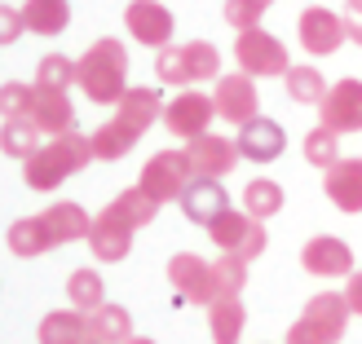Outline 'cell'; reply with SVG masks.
<instances>
[{
	"label": "cell",
	"mask_w": 362,
	"mask_h": 344,
	"mask_svg": "<svg viewBox=\"0 0 362 344\" xmlns=\"http://www.w3.org/2000/svg\"><path fill=\"white\" fill-rule=\"evenodd\" d=\"M212 119H216V102H212V93H204V88H181V93L164 106V129L173 137H186V141L204 137Z\"/></svg>",
	"instance_id": "obj_12"
},
{
	"label": "cell",
	"mask_w": 362,
	"mask_h": 344,
	"mask_svg": "<svg viewBox=\"0 0 362 344\" xmlns=\"http://www.w3.org/2000/svg\"><path fill=\"white\" fill-rule=\"evenodd\" d=\"M35 88H53V93H71V84H80V66L66 53H45L35 62Z\"/></svg>",
	"instance_id": "obj_31"
},
{
	"label": "cell",
	"mask_w": 362,
	"mask_h": 344,
	"mask_svg": "<svg viewBox=\"0 0 362 344\" xmlns=\"http://www.w3.org/2000/svg\"><path fill=\"white\" fill-rule=\"evenodd\" d=\"M318 124L332 133H362V80H336L318 106Z\"/></svg>",
	"instance_id": "obj_14"
},
{
	"label": "cell",
	"mask_w": 362,
	"mask_h": 344,
	"mask_svg": "<svg viewBox=\"0 0 362 344\" xmlns=\"http://www.w3.org/2000/svg\"><path fill=\"white\" fill-rule=\"evenodd\" d=\"M234 146H239V155L247 159V164H274V159L287 150V133H283L279 119L257 115L252 124H243V129H239Z\"/></svg>",
	"instance_id": "obj_18"
},
{
	"label": "cell",
	"mask_w": 362,
	"mask_h": 344,
	"mask_svg": "<svg viewBox=\"0 0 362 344\" xmlns=\"http://www.w3.org/2000/svg\"><path fill=\"white\" fill-rule=\"evenodd\" d=\"M88 336L102 340V344H124V340H133V314L124 309V304L106 300V304H98V309L88 314Z\"/></svg>",
	"instance_id": "obj_26"
},
{
	"label": "cell",
	"mask_w": 362,
	"mask_h": 344,
	"mask_svg": "<svg viewBox=\"0 0 362 344\" xmlns=\"http://www.w3.org/2000/svg\"><path fill=\"white\" fill-rule=\"evenodd\" d=\"M80 93L93 106H119L129 93V49H124L115 35H102L93 40L80 58Z\"/></svg>",
	"instance_id": "obj_2"
},
{
	"label": "cell",
	"mask_w": 362,
	"mask_h": 344,
	"mask_svg": "<svg viewBox=\"0 0 362 344\" xmlns=\"http://www.w3.org/2000/svg\"><path fill=\"white\" fill-rule=\"evenodd\" d=\"M274 5V0H226V23L234 31H247V27H261L265 9Z\"/></svg>",
	"instance_id": "obj_36"
},
{
	"label": "cell",
	"mask_w": 362,
	"mask_h": 344,
	"mask_svg": "<svg viewBox=\"0 0 362 344\" xmlns=\"http://www.w3.org/2000/svg\"><path fill=\"white\" fill-rule=\"evenodd\" d=\"M226 208H230V194H226L221 181H204V177H194V181H190V190L181 194V212H186V221L204 225V230H208Z\"/></svg>",
	"instance_id": "obj_22"
},
{
	"label": "cell",
	"mask_w": 362,
	"mask_h": 344,
	"mask_svg": "<svg viewBox=\"0 0 362 344\" xmlns=\"http://www.w3.org/2000/svg\"><path fill=\"white\" fill-rule=\"evenodd\" d=\"M305 159H310L314 168H322V172L336 168L340 164V133L322 129V124H318V129H310V133H305Z\"/></svg>",
	"instance_id": "obj_34"
},
{
	"label": "cell",
	"mask_w": 362,
	"mask_h": 344,
	"mask_svg": "<svg viewBox=\"0 0 362 344\" xmlns=\"http://www.w3.org/2000/svg\"><path fill=\"white\" fill-rule=\"evenodd\" d=\"M40 137H45V133L35 129V119H31V115H5V129H0V146H5L9 159L27 164V159L45 146Z\"/></svg>",
	"instance_id": "obj_25"
},
{
	"label": "cell",
	"mask_w": 362,
	"mask_h": 344,
	"mask_svg": "<svg viewBox=\"0 0 362 344\" xmlns=\"http://www.w3.org/2000/svg\"><path fill=\"white\" fill-rule=\"evenodd\" d=\"M40 344H84L88 336V314L84 309H53L40 318Z\"/></svg>",
	"instance_id": "obj_24"
},
{
	"label": "cell",
	"mask_w": 362,
	"mask_h": 344,
	"mask_svg": "<svg viewBox=\"0 0 362 344\" xmlns=\"http://www.w3.org/2000/svg\"><path fill=\"white\" fill-rule=\"evenodd\" d=\"M300 269L314 278H349L354 274V247L336 234H314L300 247Z\"/></svg>",
	"instance_id": "obj_15"
},
{
	"label": "cell",
	"mask_w": 362,
	"mask_h": 344,
	"mask_svg": "<svg viewBox=\"0 0 362 344\" xmlns=\"http://www.w3.org/2000/svg\"><path fill=\"white\" fill-rule=\"evenodd\" d=\"M133 234H137V230L124 221L115 208H102V212L93 216V230H88L84 243H88V251H93L102 265H119V261L133 251Z\"/></svg>",
	"instance_id": "obj_16"
},
{
	"label": "cell",
	"mask_w": 362,
	"mask_h": 344,
	"mask_svg": "<svg viewBox=\"0 0 362 344\" xmlns=\"http://www.w3.org/2000/svg\"><path fill=\"white\" fill-rule=\"evenodd\" d=\"M23 23L31 35H62L71 27V0H27Z\"/></svg>",
	"instance_id": "obj_27"
},
{
	"label": "cell",
	"mask_w": 362,
	"mask_h": 344,
	"mask_svg": "<svg viewBox=\"0 0 362 344\" xmlns=\"http://www.w3.org/2000/svg\"><path fill=\"white\" fill-rule=\"evenodd\" d=\"M45 216H49V225H53V234H58V243H62V247L88 239V230H93V216H88V212L76 203V198H62V203L45 208Z\"/></svg>",
	"instance_id": "obj_28"
},
{
	"label": "cell",
	"mask_w": 362,
	"mask_h": 344,
	"mask_svg": "<svg viewBox=\"0 0 362 344\" xmlns=\"http://www.w3.org/2000/svg\"><path fill=\"white\" fill-rule=\"evenodd\" d=\"M283 203H287V194H283L279 181H269V177H257V181H247V186H243V212L257 216V221L279 216Z\"/></svg>",
	"instance_id": "obj_29"
},
{
	"label": "cell",
	"mask_w": 362,
	"mask_h": 344,
	"mask_svg": "<svg viewBox=\"0 0 362 344\" xmlns=\"http://www.w3.org/2000/svg\"><path fill=\"white\" fill-rule=\"evenodd\" d=\"M234 62L252 80H261V76H287L292 71V53H287V45L274 31L247 27V31H234Z\"/></svg>",
	"instance_id": "obj_6"
},
{
	"label": "cell",
	"mask_w": 362,
	"mask_h": 344,
	"mask_svg": "<svg viewBox=\"0 0 362 344\" xmlns=\"http://www.w3.org/2000/svg\"><path fill=\"white\" fill-rule=\"evenodd\" d=\"M31 119L45 137H62V133H76V102L71 93H53V88H35V102H31Z\"/></svg>",
	"instance_id": "obj_19"
},
{
	"label": "cell",
	"mask_w": 362,
	"mask_h": 344,
	"mask_svg": "<svg viewBox=\"0 0 362 344\" xmlns=\"http://www.w3.org/2000/svg\"><path fill=\"white\" fill-rule=\"evenodd\" d=\"M155 76L173 88H194L204 80H221V49L212 40L168 45V49L155 53Z\"/></svg>",
	"instance_id": "obj_4"
},
{
	"label": "cell",
	"mask_w": 362,
	"mask_h": 344,
	"mask_svg": "<svg viewBox=\"0 0 362 344\" xmlns=\"http://www.w3.org/2000/svg\"><path fill=\"white\" fill-rule=\"evenodd\" d=\"M287 97H292V102H300V106H322V97H327V80H322V71L318 66H310V62H305V66H292V71H287Z\"/></svg>",
	"instance_id": "obj_32"
},
{
	"label": "cell",
	"mask_w": 362,
	"mask_h": 344,
	"mask_svg": "<svg viewBox=\"0 0 362 344\" xmlns=\"http://www.w3.org/2000/svg\"><path fill=\"white\" fill-rule=\"evenodd\" d=\"M84 344H102V340H84Z\"/></svg>",
	"instance_id": "obj_43"
},
{
	"label": "cell",
	"mask_w": 362,
	"mask_h": 344,
	"mask_svg": "<svg viewBox=\"0 0 362 344\" xmlns=\"http://www.w3.org/2000/svg\"><path fill=\"white\" fill-rule=\"evenodd\" d=\"M296 35H300V49L310 58H332V53L349 40V18H340L322 5H310L296 18Z\"/></svg>",
	"instance_id": "obj_10"
},
{
	"label": "cell",
	"mask_w": 362,
	"mask_h": 344,
	"mask_svg": "<svg viewBox=\"0 0 362 344\" xmlns=\"http://www.w3.org/2000/svg\"><path fill=\"white\" fill-rule=\"evenodd\" d=\"M208 239L221 247V251H234L243 261H257L261 251L269 247V234H265V221L247 216L243 208H226L216 221L208 225Z\"/></svg>",
	"instance_id": "obj_8"
},
{
	"label": "cell",
	"mask_w": 362,
	"mask_h": 344,
	"mask_svg": "<svg viewBox=\"0 0 362 344\" xmlns=\"http://www.w3.org/2000/svg\"><path fill=\"white\" fill-rule=\"evenodd\" d=\"M5 243H9V251H13V256H23V261H31V256H45V251L62 247L45 212H40V216H23V221H13V225H9V234H5Z\"/></svg>",
	"instance_id": "obj_21"
},
{
	"label": "cell",
	"mask_w": 362,
	"mask_h": 344,
	"mask_svg": "<svg viewBox=\"0 0 362 344\" xmlns=\"http://www.w3.org/2000/svg\"><path fill=\"white\" fill-rule=\"evenodd\" d=\"M124 27H129V35L137 45L159 53V49L173 45L177 18H173L168 5H159V0H129V5H124Z\"/></svg>",
	"instance_id": "obj_13"
},
{
	"label": "cell",
	"mask_w": 362,
	"mask_h": 344,
	"mask_svg": "<svg viewBox=\"0 0 362 344\" xmlns=\"http://www.w3.org/2000/svg\"><path fill=\"white\" fill-rule=\"evenodd\" d=\"M190 181H194V168H190L186 150H159V155L146 159L137 186L146 190L159 208H168V203H181V194L190 190Z\"/></svg>",
	"instance_id": "obj_7"
},
{
	"label": "cell",
	"mask_w": 362,
	"mask_h": 344,
	"mask_svg": "<svg viewBox=\"0 0 362 344\" xmlns=\"http://www.w3.org/2000/svg\"><path fill=\"white\" fill-rule=\"evenodd\" d=\"M212 102H216V119L234 124V129H243L261 115V97H257V80L247 76V71H230V76L216 80L212 88Z\"/></svg>",
	"instance_id": "obj_11"
},
{
	"label": "cell",
	"mask_w": 362,
	"mask_h": 344,
	"mask_svg": "<svg viewBox=\"0 0 362 344\" xmlns=\"http://www.w3.org/2000/svg\"><path fill=\"white\" fill-rule=\"evenodd\" d=\"M349 318H354V309H349L345 292H318L300 309V318L287 327L283 344H340V340H345Z\"/></svg>",
	"instance_id": "obj_5"
},
{
	"label": "cell",
	"mask_w": 362,
	"mask_h": 344,
	"mask_svg": "<svg viewBox=\"0 0 362 344\" xmlns=\"http://www.w3.org/2000/svg\"><path fill=\"white\" fill-rule=\"evenodd\" d=\"M124 344H155L151 336H133V340H124Z\"/></svg>",
	"instance_id": "obj_42"
},
{
	"label": "cell",
	"mask_w": 362,
	"mask_h": 344,
	"mask_svg": "<svg viewBox=\"0 0 362 344\" xmlns=\"http://www.w3.org/2000/svg\"><path fill=\"white\" fill-rule=\"evenodd\" d=\"M66 300H71V309H84V314H93L98 304H106V283L98 269H71V278H66Z\"/></svg>",
	"instance_id": "obj_30"
},
{
	"label": "cell",
	"mask_w": 362,
	"mask_h": 344,
	"mask_svg": "<svg viewBox=\"0 0 362 344\" xmlns=\"http://www.w3.org/2000/svg\"><path fill=\"white\" fill-rule=\"evenodd\" d=\"M216 265V287H221V296H243V287H247V265L243 256H234V251H221V261H212Z\"/></svg>",
	"instance_id": "obj_35"
},
{
	"label": "cell",
	"mask_w": 362,
	"mask_h": 344,
	"mask_svg": "<svg viewBox=\"0 0 362 344\" xmlns=\"http://www.w3.org/2000/svg\"><path fill=\"white\" fill-rule=\"evenodd\" d=\"M247 327V309H243V296H216L208 304V331L212 344H239Z\"/></svg>",
	"instance_id": "obj_23"
},
{
	"label": "cell",
	"mask_w": 362,
	"mask_h": 344,
	"mask_svg": "<svg viewBox=\"0 0 362 344\" xmlns=\"http://www.w3.org/2000/svg\"><path fill=\"white\" fill-rule=\"evenodd\" d=\"M349 40L362 49V18H349Z\"/></svg>",
	"instance_id": "obj_40"
},
{
	"label": "cell",
	"mask_w": 362,
	"mask_h": 344,
	"mask_svg": "<svg viewBox=\"0 0 362 344\" xmlns=\"http://www.w3.org/2000/svg\"><path fill=\"white\" fill-rule=\"evenodd\" d=\"M0 27H5V31H0V40H5V45H13L18 35L27 31V23H23V9H13V5H5V9H0Z\"/></svg>",
	"instance_id": "obj_38"
},
{
	"label": "cell",
	"mask_w": 362,
	"mask_h": 344,
	"mask_svg": "<svg viewBox=\"0 0 362 344\" xmlns=\"http://www.w3.org/2000/svg\"><path fill=\"white\" fill-rule=\"evenodd\" d=\"M164 93L151 84H133L129 93H124V102L115 106V115L102 124V129L93 133V155L102 159V164H115V159H124L141 137L151 133L155 119H164Z\"/></svg>",
	"instance_id": "obj_1"
},
{
	"label": "cell",
	"mask_w": 362,
	"mask_h": 344,
	"mask_svg": "<svg viewBox=\"0 0 362 344\" xmlns=\"http://www.w3.org/2000/svg\"><path fill=\"white\" fill-rule=\"evenodd\" d=\"M168 287L177 292V300L186 304H208L221 296V287H216V265L194 256V251H177V256L168 261Z\"/></svg>",
	"instance_id": "obj_9"
},
{
	"label": "cell",
	"mask_w": 362,
	"mask_h": 344,
	"mask_svg": "<svg viewBox=\"0 0 362 344\" xmlns=\"http://www.w3.org/2000/svg\"><path fill=\"white\" fill-rule=\"evenodd\" d=\"M106 208H115V212H119V216H124V221H129L133 230L151 225L155 216H159V203H155V198H151L146 190H141V186H129V190H119V194H115V198H111Z\"/></svg>",
	"instance_id": "obj_33"
},
{
	"label": "cell",
	"mask_w": 362,
	"mask_h": 344,
	"mask_svg": "<svg viewBox=\"0 0 362 344\" xmlns=\"http://www.w3.org/2000/svg\"><path fill=\"white\" fill-rule=\"evenodd\" d=\"M31 102H35V84L5 80V88H0V106H5V115H31Z\"/></svg>",
	"instance_id": "obj_37"
},
{
	"label": "cell",
	"mask_w": 362,
	"mask_h": 344,
	"mask_svg": "<svg viewBox=\"0 0 362 344\" xmlns=\"http://www.w3.org/2000/svg\"><path fill=\"white\" fill-rule=\"evenodd\" d=\"M349 18H362V0H349Z\"/></svg>",
	"instance_id": "obj_41"
},
{
	"label": "cell",
	"mask_w": 362,
	"mask_h": 344,
	"mask_svg": "<svg viewBox=\"0 0 362 344\" xmlns=\"http://www.w3.org/2000/svg\"><path fill=\"white\" fill-rule=\"evenodd\" d=\"M322 190H327L332 208H340V212H362V155L340 159L336 168L322 172Z\"/></svg>",
	"instance_id": "obj_20"
},
{
	"label": "cell",
	"mask_w": 362,
	"mask_h": 344,
	"mask_svg": "<svg viewBox=\"0 0 362 344\" xmlns=\"http://www.w3.org/2000/svg\"><path fill=\"white\" fill-rule=\"evenodd\" d=\"M93 133H62V137H49L40 150H35L27 164H23V181L31 190H58L62 181H71L76 172H84L93 164Z\"/></svg>",
	"instance_id": "obj_3"
},
{
	"label": "cell",
	"mask_w": 362,
	"mask_h": 344,
	"mask_svg": "<svg viewBox=\"0 0 362 344\" xmlns=\"http://www.w3.org/2000/svg\"><path fill=\"white\" fill-rule=\"evenodd\" d=\"M345 300H349L354 318H362V269H354V274H349V283H345Z\"/></svg>",
	"instance_id": "obj_39"
},
{
	"label": "cell",
	"mask_w": 362,
	"mask_h": 344,
	"mask_svg": "<svg viewBox=\"0 0 362 344\" xmlns=\"http://www.w3.org/2000/svg\"><path fill=\"white\" fill-rule=\"evenodd\" d=\"M186 155H190L194 177H204V181H221V177L234 172V164L243 159L239 146H234L230 137H216V133H204V137L186 141Z\"/></svg>",
	"instance_id": "obj_17"
}]
</instances>
